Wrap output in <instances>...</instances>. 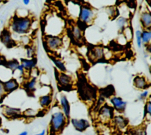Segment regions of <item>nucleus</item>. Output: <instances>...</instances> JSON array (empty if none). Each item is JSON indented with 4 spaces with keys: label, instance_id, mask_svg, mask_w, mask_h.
Instances as JSON below:
<instances>
[{
    "label": "nucleus",
    "instance_id": "f257e3e1",
    "mask_svg": "<svg viewBox=\"0 0 151 135\" xmlns=\"http://www.w3.org/2000/svg\"><path fill=\"white\" fill-rule=\"evenodd\" d=\"M76 85L79 97L84 101H92L96 98L97 89L88 82L84 74H78Z\"/></svg>",
    "mask_w": 151,
    "mask_h": 135
},
{
    "label": "nucleus",
    "instance_id": "f03ea898",
    "mask_svg": "<svg viewBox=\"0 0 151 135\" xmlns=\"http://www.w3.org/2000/svg\"><path fill=\"white\" fill-rule=\"evenodd\" d=\"M32 18L29 16L20 17L15 14L11 19L8 29L18 35L28 34L32 27Z\"/></svg>",
    "mask_w": 151,
    "mask_h": 135
},
{
    "label": "nucleus",
    "instance_id": "7ed1b4c3",
    "mask_svg": "<svg viewBox=\"0 0 151 135\" xmlns=\"http://www.w3.org/2000/svg\"><path fill=\"white\" fill-rule=\"evenodd\" d=\"M78 18L80 21L84 25H90L92 24L95 19L94 9L88 4L80 5Z\"/></svg>",
    "mask_w": 151,
    "mask_h": 135
},
{
    "label": "nucleus",
    "instance_id": "20e7f679",
    "mask_svg": "<svg viewBox=\"0 0 151 135\" xmlns=\"http://www.w3.org/2000/svg\"><path fill=\"white\" fill-rule=\"evenodd\" d=\"M55 76L58 87L62 89H71L75 83L72 76L65 73L60 72L56 68H55Z\"/></svg>",
    "mask_w": 151,
    "mask_h": 135
},
{
    "label": "nucleus",
    "instance_id": "39448f33",
    "mask_svg": "<svg viewBox=\"0 0 151 135\" xmlns=\"http://www.w3.org/2000/svg\"><path fill=\"white\" fill-rule=\"evenodd\" d=\"M67 118L63 113L58 111L51 115L50 126L51 129L53 132L61 131L66 124Z\"/></svg>",
    "mask_w": 151,
    "mask_h": 135
},
{
    "label": "nucleus",
    "instance_id": "423d86ee",
    "mask_svg": "<svg viewBox=\"0 0 151 135\" xmlns=\"http://www.w3.org/2000/svg\"><path fill=\"white\" fill-rule=\"evenodd\" d=\"M44 39L46 47L51 51L58 50L63 45V39L59 36L47 35L45 37Z\"/></svg>",
    "mask_w": 151,
    "mask_h": 135
},
{
    "label": "nucleus",
    "instance_id": "0eeeda50",
    "mask_svg": "<svg viewBox=\"0 0 151 135\" xmlns=\"http://www.w3.org/2000/svg\"><path fill=\"white\" fill-rule=\"evenodd\" d=\"M0 41L7 48H12L16 45V42L14 40L12 33L8 28H4L0 34Z\"/></svg>",
    "mask_w": 151,
    "mask_h": 135
},
{
    "label": "nucleus",
    "instance_id": "6e6552de",
    "mask_svg": "<svg viewBox=\"0 0 151 135\" xmlns=\"http://www.w3.org/2000/svg\"><path fill=\"white\" fill-rule=\"evenodd\" d=\"M71 37L73 41L76 44L81 45L84 42V37L83 32L80 27L74 25L71 28Z\"/></svg>",
    "mask_w": 151,
    "mask_h": 135
},
{
    "label": "nucleus",
    "instance_id": "1a4fd4ad",
    "mask_svg": "<svg viewBox=\"0 0 151 135\" xmlns=\"http://www.w3.org/2000/svg\"><path fill=\"white\" fill-rule=\"evenodd\" d=\"M104 57V49L102 47L94 46L91 47L89 51L90 60L93 61L101 60Z\"/></svg>",
    "mask_w": 151,
    "mask_h": 135
},
{
    "label": "nucleus",
    "instance_id": "9d476101",
    "mask_svg": "<svg viewBox=\"0 0 151 135\" xmlns=\"http://www.w3.org/2000/svg\"><path fill=\"white\" fill-rule=\"evenodd\" d=\"M114 108L107 104L102 106L99 112V117L103 121H107L113 118Z\"/></svg>",
    "mask_w": 151,
    "mask_h": 135
},
{
    "label": "nucleus",
    "instance_id": "9b49d317",
    "mask_svg": "<svg viewBox=\"0 0 151 135\" xmlns=\"http://www.w3.org/2000/svg\"><path fill=\"white\" fill-rule=\"evenodd\" d=\"M71 123L74 129L78 131H83L90 126L88 121L83 118H72L71 120Z\"/></svg>",
    "mask_w": 151,
    "mask_h": 135
},
{
    "label": "nucleus",
    "instance_id": "f8f14e48",
    "mask_svg": "<svg viewBox=\"0 0 151 135\" xmlns=\"http://www.w3.org/2000/svg\"><path fill=\"white\" fill-rule=\"evenodd\" d=\"M133 85L137 89L145 90L147 88L150 84L147 82L146 77L143 75H136L133 80Z\"/></svg>",
    "mask_w": 151,
    "mask_h": 135
},
{
    "label": "nucleus",
    "instance_id": "ddd939ff",
    "mask_svg": "<svg viewBox=\"0 0 151 135\" xmlns=\"http://www.w3.org/2000/svg\"><path fill=\"white\" fill-rule=\"evenodd\" d=\"M140 22L143 29L150 30L151 15L150 11H145L140 15Z\"/></svg>",
    "mask_w": 151,
    "mask_h": 135
},
{
    "label": "nucleus",
    "instance_id": "4468645a",
    "mask_svg": "<svg viewBox=\"0 0 151 135\" xmlns=\"http://www.w3.org/2000/svg\"><path fill=\"white\" fill-rule=\"evenodd\" d=\"M37 59L36 57L32 58H21L20 64L23 67L25 71H31L36 68Z\"/></svg>",
    "mask_w": 151,
    "mask_h": 135
},
{
    "label": "nucleus",
    "instance_id": "2eb2a0df",
    "mask_svg": "<svg viewBox=\"0 0 151 135\" xmlns=\"http://www.w3.org/2000/svg\"><path fill=\"white\" fill-rule=\"evenodd\" d=\"M3 85L5 93H9L16 90L19 87V83L15 78H11L3 81Z\"/></svg>",
    "mask_w": 151,
    "mask_h": 135
},
{
    "label": "nucleus",
    "instance_id": "dca6fc26",
    "mask_svg": "<svg viewBox=\"0 0 151 135\" xmlns=\"http://www.w3.org/2000/svg\"><path fill=\"white\" fill-rule=\"evenodd\" d=\"M110 102L113 106V108L119 112H123L126 108L127 103L119 97H113L110 99Z\"/></svg>",
    "mask_w": 151,
    "mask_h": 135
},
{
    "label": "nucleus",
    "instance_id": "f3484780",
    "mask_svg": "<svg viewBox=\"0 0 151 135\" xmlns=\"http://www.w3.org/2000/svg\"><path fill=\"white\" fill-rule=\"evenodd\" d=\"M60 104L63 108V114L67 119L70 118V106L67 97L65 95H61L60 97Z\"/></svg>",
    "mask_w": 151,
    "mask_h": 135
},
{
    "label": "nucleus",
    "instance_id": "a211bd4d",
    "mask_svg": "<svg viewBox=\"0 0 151 135\" xmlns=\"http://www.w3.org/2000/svg\"><path fill=\"white\" fill-rule=\"evenodd\" d=\"M4 114L8 117H17L21 114V111L19 108L5 106L3 108Z\"/></svg>",
    "mask_w": 151,
    "mask_h": 135
},
{
    "label": "nucleus",
    "instance_id": "6ab92c4d",
    "mask_svg": "<svg viewBox=\"0 0 151 135\" xmlns=\"http://www.w3.org/2000/svg\"><path fill=\"white\" fill-rule=\"evenodd\" d=\"M49 58L53 62L54 64L55 65V66L58 70L59 71L63 72V73H65L67 71V68L65 66V64L61 60L56 58L55 57L52 55H50Z\"/></svg>",
    "mask_w": 151,
    "mask_h": 135
},
{
    "label": "nucleus",
    "instance_id": "aec40b11",
    "mask_svg": "<svg viewBox=\"0 0 151 135\" xmlns=\"http://www.w3.org/2000/svg\"><path fill=\"white\" fill-rule=\"evenodd\" d=\"M115 126L119 129H123L128 124L127 120L122 116H117L113 117Z\"/></svg>",
    "mask_w": 151,
    "mask_h": 135
},
{
    "label": "nucleus",
    "instance_id": "412c9836",
    "mask_svg": "<svg viewBox=\"0 0 151 135\" xmlns=\"http://www.w3.org/2000/svg\"><path fill=\"white\" fill-rule=\"evenodd\" d=\"M19 64L20 63L17 60L12 59L11 60L6 61L4 64V66L9 70H11L12 74H14V73L17 70Z\"/></svg>",
    "mask_w": 151,
    "mask_h": 135
},
{
    "label": "nucleus",
    "instance_id": "4be33fe9",
    "mask_svg": "<svg viewBox=\"0 0 151 135\" xmlns=\"http://www.w3.org/2000/svg\"><path fill=\"white\" fill-rule=\"evenodd\" d=\"M141 38L142 44L148 45H150L151 39V31L150 30L143 29L141 32Z\"/></svg>",
    "mask_w": 151,
    "mask_h": 135
},
{
    "label": "nucleus",
    "instance_id": "5701e85b",
    "mask_svg": "<svg viewBox=\"0 0 151 135\" xmlns=\"http://www.w3.org/2000/svg\"><path fill=\"white\" fill-rule=\"evenodd\" d=\"M52 98L50 94L42 96L40 98V104L41 106L43 107H48L51 103Z\"/></svg>",
    "mask_w": 151,
    "mask_h": 135
},
{
    "label": "nucleus",
    "instance_id": "b1692460",
    "mask_svg": "<svg viewBox=\"0 0 151 135\" xmlns=\"http://www.w3.org/2000/svg\"><path fill=\"white\" fill-rule=\"evenodd\" d=\"M37 83V78L36 77H32L29 81H28L25 84V88L27 90H28L29 92H32L35 89V85Z\"/></svg>",
    "mask_w": 151,
    "mask_h": 135
},
{
    "label": "nucleus",
    "instance_id": "393cba45",
    "mask_svg": "<svg viewBox=\"0 0 151 135\" xmlns=\"http://www.w3.org/2000/svg\"><path fill=\"white\" fill-rule=\"evenodd\" d=\"M106 12L109 17L112 19H114L117 17V9L114 6H107L106 9Z\"/></svg>",
    "mask_w": 151,
    "mask_h": 135
},
{
    "label": "nucleus",
    "instance_id": "a878e982",
    "mask_svg": "<svg viewBox=\"0 0 151 135\" xmlns=\"http://www.w3.org/2000/svg\"><path fill=\"white\" fill-rule=\"evenodd\" d=\"M128 19L126 18L121 17L117 19V25L119 28L122 31L124 28L127 27Z\"/></svg>",
    "mask_w": 151,
    "mask_h": 135
},
{
    "label": "nucleus",
    "instance_id": "bb28decb",
    "mask_svg": "<svg viewBox=\"0 0 151 135\" xmlns=\"http://www.w3.org/2000/svg\"><path fill=\"white\" fill-rule=\"evenodd\" d=\"M26 54L28 58H32L35 57V48L34 46L27 45L25 46Z\"/></svg>",
    "mask_w": 151,
    "mask_h": 135
},
{
    "label": "nucleus",
    "instance_id": "cd10ccee",
    "mask_svg": "<svg viewBox=\"0 0 151 135\" xmlns=\"http://www.w3.org/2000/svg\"><path fill=\"white\" fill-rule=\"evenodd\" d=\"M123 35L127 41H130L133 38V33L132 29L129 27H126L122 31Z\"/></svg>",
    "mask_w": 151,
    "mask_h": 135
},
{
    "label": "nucleus",
    "instance_id": "c85d7f7f",
    "mask_svg": "<svg viewBox=\"0 0 151 135\" xmlns=\"http://www.w3.org/2000/svg\"><path fill=\"white\" fill-rule=\"evenodd\" d=\"M147 116L150 117L151 116V103L150 101H147L146 103L145 108H144V118L146 117Z\"/></svg>",
    "mask_w": 151,
    "mask_h": 135
},
{
    "label": "nucleus",
    "instance_id": "c756f323",
    "mask_svg": "<svg viewBox=\"0 0 151 135\" xmlns=\"http://www.w3.org/2000/svg\"><path fill=\"white\" fill-rule=\"evenodd\" d=\"M141 32H142V31L140 30H136L135 32L136 44H137L138 48H141L142 45V38H141Z\"/></svg>",
    "mask_w": 151,
    "mask_h": 135
},
{
    "label": "nucleus",
    "instance_id": "7c9ffc66",
    "mask_svg": "<svg viewBox=\"0 0 151 135\" xmlns=\"http://www.w3.org/2000/svg\"><path fill=\"white\" fill-rule=\"evenodd\" d=\"M36 111L31 108H28L27 110H26L24 113V114L27 117H34L36 115Z\"/></svg>",
    "mask_w": 151,
    "mask_h": 135
},
{
    "label": "nucleus",
    "instance_id": "2f4dec72",
    "mask_svg": "<svg viewBox=\"0 0 151 135\" xmlns=\"http://www.w3.org/2000/svg\"><path fill=\"white\" fill-rule=\"evenodd\" d=\"M149 94V91L147 90H145L143 93H142L139 96V99L140 100H145V98H147V96Z\"/></svg>",
    "mask_w": 151,
    "mask_h": 135
},
{
    "label": "nucleus",
    "instance_id": "473e14b6",
    "mask_svg": "<svg viewBox=\"0 0 151 135\" xmlns=\"http://www.w3.org/2000/svg\"><path fill=\"white\" fill-rule=\"evenodd\" d=\"M5 91L4 89V85H3V81L0 80V99L2 98V97L5 94Z\"/></svg>",
    "mask_w": 151,
    "mask_h": 135
},
{
    "label": "nucleus",
    "instance_id": "72a5a7b5",
    "mask_svg": "<svg viewBox=\"0 0 151 135\" xmlns=\"http://www.w3.org/2000/svg\"><path fill=\"white\" fill-rule=\"evenodd\" d=\"M17 70H18L19 71V73H20V74L21 75H24V74H25V70H24V68H23V67L21 65V64H19V66L18 67V68H17Z\"/></svg>",
    "mask_w": 151,
    "mask_h": 135
},
{
    "label": "nucleus",
    "instance_id": "f704fd0d",
    "mask_svg": "<svg viewBox=\"0 0 151 135\" xmlns=\"http://www.w3.org/2000/svg\"><path fill=\"white\" fill-rule=\"evenodd\" d=\"M6 61L4 60V58L2 55H0V65H4L5 62Z\"/></svg>",
    "mask_w": 151,
    "mask_h": 135
},
{
    "label": "nucleus",
    "instance_id": "c9c22d12",
    "mask_svg": "<svg viewBox=\"0 0 151 135\" xmlns=\"http://www.w3.org/2000/svg\"><path fill=\"white\" fill-rule=\"evenodd\" d=\"M22 2L24 3V5H28L29 3L30 2V1H29V0H24V1H22Z\"/></svg>",
    "mask_w": 151,
    "mask_h": 135
},
{
    "label": "nucleus",
    "instance_id": "e433bc0d",
    "mask_svg": "<svg viewBox=\"0 0 151 135\" xmlns=\"http://www.w3.org/2000/svg\"><path fill=\"white\" fill-rule=\"evenodd\" d=\"M28 134V133H27V131H23V132H22V133H19V134H18V135H27Z\"/></svg>",
    "mask_w": 151,
    "mask_h": 135
},
{
    "label": "nucleus",
    "instance_id": "4c0bfd02",
    "mask_svg": "<svg viewBox=\"0 0 151 135\" xmlns=\"http://www.w3.org/2000/svg\"><path fill=\"white\" fill-rule=\"evenodd\" d=\"M40 135H45V130H43L40 133H39Z\"/></svg>",
    "mask_w": 151,
    "mask_h": 135
},
{
    "label": "nucleus",
    "instance_id": "58836bf2",
    "mask_svg": "<svg viewBox=\"0 0 151 135\" xmlns=\"http://www.w3.org/2000/svg\"><path fill=\"white\" fill-rule=\"evenodd\" d=\"M35 135H40L39 134H35Z\"/></svg>",
    "mask_w": 151,
    "mask_h": 135
}]
</instances>
